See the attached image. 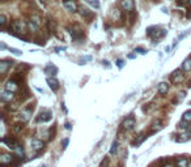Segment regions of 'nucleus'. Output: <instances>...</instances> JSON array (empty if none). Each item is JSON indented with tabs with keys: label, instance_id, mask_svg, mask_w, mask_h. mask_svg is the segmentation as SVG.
<instances>
[{
	"label": "nucleus",
	"instance_id": "obj_8",
	"mask_svg": "<svg viewBox=\"0 0 191 167\" xmlns=\"http://www.w3.org/2000/svg\"><path fill=\"white\" fill-rule=\"evenodd\" d=\"M13 161V157L11 154H3L0 157V163L1 164H7V163H11Z\"/></svg>",
	"mask_w": 191,
	"mask_h": 167
},
{
	"label": "nucleus",
	"instance_id": "obj_5",
	"mask_svg": "<svg viewBox=\"0 0 191 167\" xmlns=\"http://www.w3.org/2000/svg\"><path fill=\"white\" fill-rule=\"evenodd\" d=\"M12 99H13V91L4 90L3 94H1V101H3V102H11Z\"/></svg>",
	"mask_w": 191,
	"mask_h": 167
},
{
	"label": "nucleus",
	"instance_id": "obj_32",
	"mask_svg": "<svg viewBox=\"0 0 191 167\" xmlns=\"http://www.w3.org/2000/svg\"><path fill=\"white\" fill-rule=\"evenodd\" d=\"M123 64H124V63H123V60H117V65H118V67H119V68H122V67H123Z\"/></svg>",
	"mask_w": 191,
	"mask_h": 167
},
{
	"label": "nucleus",
	"instance_id": "obj_16",
	"mask_svg": "<svg viewBox=\"0 0 191 167\" xmlns=\"http://www.w3.org/2000/svg\"><path fill=\"white\" fill-rule=\"evenodd\" d=\"M30 115H31V112L29 111V110H25V111L21 112V119L24 121H28L29 119H30Z\"/></svg>",
	"mask_w": 191,
	"mask_h": 167
},
{
	"label": "nucleus",
	"instance_id": "obj_20",
	"mask_svg": "<svg viewBox=\"0 0 191 167\" xmlns=\"http://www.w3.org/2000/svg\"><path fill=\"white\" fill-rule=\"evenodd\" d=\"M81 16H83V17H89V20L93 17L92 13H90L88 9H85V8H83V9H81Z\"/></svg>",
	"mask_w": 191,
	"mask_h": 167
},
{
	"label": "nucleus",
	"instance_id": "obj_37",
	"mask_svg": "<svg viewBox=\"0 0 191 167\" xmlns=\"http://www.w3.org/2000/svg\"><path fill=\"white\" fill-rule=\"evenodd\" d=\"M187 86H188V87H191V80L187 82Z\"/></svg>",
	"mask_w": 191,
	"mask_h": 167
},
{
	"label": "nucleus",
	"instance_id": "obj_18",
	"mask_svg": "<svg viewBox=\"0 0 191 167\" xmlns=\"http://www.w3.org/2000/svg\"><path fill=\"white\" fill-rule=\"evenodd\" d=\"M181 77H182V71H181V69H177V71H174V72H173L172 78H173L174 81H177L178 78L181 80Z\"/></svg>",
	"mask_w": 191,
	"mask_h": 167
},
{
	"label": "nucleus",
	"instance_id": "obj_11",
	"mask_svg": "<svg viewBox=\"0 0 191 167\" xmlns=\"http://www.w3.org/2000/svg\"><path fill=\"white\" fill-rule=\"evenodd\" d=\"M45 72H46V73H49V74H53V76H55L56 72H58V69H56L55 65L49 64V65L46 67V68H45Z\"/></svg>",
	"mask_w": 191,
	"mask_h": 167
},
{
	"label": "nucleus",
	"instance_id": "obj_17",
	"mask_svg": "<svg viewBox=\"0 0 191 167\" xmlns=\"http://www.w3.org/2000/svg\"><path fill=\"white\" fill-rule=\"evenodd\" d=\"M85 1L89 4V5H92L94 9H98V8H100V1H98V0H85Z\"/></svg>",
	"mask_w": 191,
	"mask_h": 167
},
{
	"label": "nucleus",
	"instance_id": "obj_38",
	"mask_svg": "<svg viewBox=\"0 0 191 167\" xmlns=\"http://www.w3.org/2000/svg\"><path fill=\"white\" fill-rule=\"evenodd\" d=\"M165 167H173V166H172V164H166V166H165Z\"/></svg>",
	"mask_w": 191,
	"mask_h": 167
},
{
	"label": "nucleus",
	"instance_id": "obj_21",
	"mask_svg": "<svg viewBox=\"0 0 191 167\" xmlns=\"http://www.w3.org/2000/svg\"><path fill=\"white\" fill-rule=\"evenodd\" d=\"M13 150H15V152H16V154H17V155H20V157H22V155H24V149H22V146L17 145L15 149H13Z\"/></svg>",
	"mask_w": 191,
	"mask_h": 167
},
{
	"label": "nucleus",
	"instance_id": "obj_10",
	"mask_svg": "<svg viewBox=\"0 0 191 167\" xmlns=\"http://www.w3.org/2000/svg\"><path fill=\"white\" fill-rule=\"evenodd\" d=\"M31 146H33L34 150H39V149H42L43 146H45V144H43L41 140H33V141H31Z\"/></svg>",
	"mask_w": 191,
	"mask_h": 167
},
{
	"label": "nucleus",
	"instance_id": "obj_6",
	"mask_svg": "<svg viewBox=\"0 0 191 167\" xmlns=\"http://www.w3.org/2000/svg\"><path fill=\"white\" fill-rule=\"evenodd\" d=\"M17 89H19V86H17V84H16L13 80L7 81V84H5V90H9V91H16Z\"/></svg>",
	"mask_w": 191,
	"mask_h": 167
},
{
	"label": "nucleus",
	"instance_id": "obj_35",
	"mask_svg": "<svg viewBox=\"0 0 191 167\" xmlns=\"http://www.w3.org/2000/svg\"><path fill=\"white\" fill-rule=\"evenodd\" d=\"M65 129H71V124L69 123H65Z\"/></svg>",
	"mask_w": 191,
	"mask_h": 167
},
{
	"label": "nucleus",
	"instance_id": "obj_28",
	"mask_svg": "<svg viewBox=\"0 0 191 167\" xmlns=\"http://www.w3.org/2000/svg\"><path fill=\"white\" fill-rule=\"evenodd\" d=\"M9 51H11V52H13L15 55H21V54H22L20 50H16V48H9Z\"/></svg>",
	"mask_w": 191,
	"mask_h": 167
},
{
	"label": "nucleus",
	"instance_id": "obj_4",
	"mask_svg": "<svg viewBox=\"0 0 191 167\" xmlns=\"http://www.w3.org/2000/svg\"><path fill=\"white\" fill-rule=\"evenodd\" d=\"M63 5H64V8L67 11H71V12H76L77 11V5L73 0H65L64 3H63Z\"/></svg>",
	"mask_w": 191,
	"mask_h": 167
},
{
	"label": "nucleus",
	"instance_id": "obj_14",
	"mask_svg": "<svg viewBox=\"0 0 191 167\" xmlns=\"http://www.w3.org/2000/svg\"><path fill=\"white\" fill-rule=\"evenodd\" d=\"M158 93L160 94H166L168 93V84L166 82H161L158 85Z\"/></svg>",
	"mask_w": 191,
	"mask_h": 167
},
{
	"label": "nucleus",
	"instance_id": "obj_24",
	"mask_svg": "<svg viewBox=\"0 0 191 167\" xmlns=\"http://www.w3.org/2000/svg\"><path fill=\"white\" fill-rule=\"evenodd\" d=\"M28 26H29V28H30V30H33V31H35L38 28H39V26H37V25H35V24H33V22H31V21H29Z\"/></svg>",
	"mask_w": 191,
	"mask_h": 167
},
{
	"label": "nucleus",
	"instance_id": "obj_39",
	"mask_svg": "<svg viewBox=\"0 0 191 167\" xmlns=\"http://www.w3.org/2000/svg\"><path fill=\"white\" fill-rule=\"evenodd\" d=\"M188 4H190V7H191V0H188Z\"/></svg>",
	"mask_w": 191,
	"mask_h": 167
},
{
	"label": "nucleus",
	"instance_id": "obj_19",
	"mask_svg": "<svg viewBox=\"0 0 191 167\" xmlns=\"http://www.w3.org/2000/svg\"><path fill=\"white\" fill-rule=\"evenodd\" d=\"M30 21L33 22V24H35L37 26H41V19L38 17V16H34V15H33V16L30 17Z\"/></svg>",
	"mask_w": 191,
	"mask_h": 167
},
{
	"label": "nucleus",
	"instance_id": "obj_15",
	"mask_svg": "<svg viewBox=\"0 0 191 167\" xmlns=\"http://www.w3.org/2000/svg\"><path fill=\"white\" fill-rule=\"evenodd\" d=\"M182 69H183V71H190L191 69V58L190 59H186L185 62H183V64H182Z\"/></svg>",
	"mask_w": 191,
	"mask_h": 167
},
{
	"label": "nucleus",
	"instance_id": "obj_31",
	"mask_svg": "<svg viewBox=\"0 0 191 167\" xmlns=\"http://www.w3.org/2000/svg\"><path fill=\"white\" fill-rule=\"evenodd\" d=\"M179 128H182V129H186V128H187V125H186V121H185V120H183L181 124H179Z\"/></svg>",
	"mask_w": 191,
	"mask_h": 167
},
{
	"label": "nucleus",
	"instance_id": "obj_34",
	"mask_svg": "<svg viewBox=\"0 0 191 167\" xmlns=\"http://www.w3.org/2000/svg\"><path fill=\"white\" fill-rule=\"evenodd\" d=\"M92 58L90 56H85V58H83V62H86V60H90Z\"/></svg>",
	"mask_w": 191,
	"mask_h": 167
},
{
	"label": "nucleus",
	"instance_id": "obj_23",
	"mask_svg": "<svg viewBox=\"0 0 191 167\" xmlns=\"http://www.w3.org/2000/svg\"><path fill=\"white\" fill-rule=\"evenodd\" d=\"M47 25H49V29H50V30H54V29H55V22H54L53 20L50 19V17H49V21H47Z\"/></svg>",
	"mask_w": 191,
	"mask_h": 167
},
{
	"label": "nucleus",
	"instance_id": "obj_3",
	"mask_svg": "<svg viewBox=\"0 0 191 167\" xmlns=\"http://www.w3.org/2000/svg\"><path fill=\"white\" fill-rule=\"evenodd\" d=\"M134 127H135V119H134L132 116L127 118L126 120L123 121V128H124L126 131H131V129H134Z\"/></svg>",
	"mask_w": 191,
	"mask_h": 167
},
{
	"label": "nucleus",
	"instance_id": "obj_12",
	"mask_svg": "<svg viewBox=\"0 0 191 167\" xmlns=\"http://www.w3.org/2000/svg\"><path fill=\"white\" fill-rule=\"evenodd\" d=\"M51 118H53V115L50 112H46V114H41V116H38L37 121H49L51 120Z\"/></svg>",
	"mask_w": 191,
	"mask_h": 167
},
{
	"label": "nucleus",
	"instance_id": "obj_22",
	"mask_svg": "<svg viewBox=\"0 0 191 167\" xmlns=\"http://www.w3.org/2000/svg\"><path fill=\"white\" fill-rule=\"evenodd\" d=\"M182 119L185 121H191V111H186L183 114V116H182Z\"/></svg>",
	"mask_w": 191,
	"mask_h": 167
},
{
	"label": "nucleus",
	"instance_id": "obj_13",
	"mask_svg": "<svg viewBox=\"0 0 191 167\" xmlns=\"http://www.w3.org/2000/svg\"><path fill=\"white\" fill-rule=\"evenodd\" d=\"M47 82H49V86L51 87L53 90H56L59 87V84L56 80H54V78H47Z\"/></svg>",
	"mask_w": 191,
	"mask_h": 167
},
{
	"label": "nucleus",
	"instance_id": "obj_30",
	"mask_svg": "<svg viewBox=\"0 0 191 167\" xmlns=\"http://www.w3.org/2000/svg\"><path fill=\"white\" fill-rule=\"evenodd\" d=\"M178 5H185L186 3H188V0H177Z\"/></svg>",
	"mask_w": 191,
	"mask_h": 167
},
{
	"label": "nucleus",
	"instance_id": "obj_7",
	"mask_svg": "<svg viewBox=\"0 0 191 167\" xmlns=\"http://www.w3.org/2000/svg\"><path fill=\"white\" fill-rule=\"evenodd\" d=\"M190 161L187 158H178L177 159V166L178 167H190Z\"/></svg>",
	"mask_w": 191,
	"mask_h": 167
},
{
	"label": "nucleus",
	"instance_id": "obj_33",
	"mask_svg": "<svg viewBox=\"0 0 191 167\" xmlns=\"http://www.w3.org/2000/svg\"><path fill=\"white\" fill-rule=\"evenodd\" d=\"M68 141H69V140H68V139H65L64 141H63V148H67V145H68Z\"/></svg>",
	"mask_w": 191,
	"mask_h": 167
},
{
	"label": "nucleus",
	"instance_id": "obj_25",
	"mask_svg": "<svg viewBox=\"0 0 191 167\" xmlns=\"http://www.w3.org/2000/svg\"><path fill=\"white\" fill-rule=\"evenodd\" d=\"M117 146H118V142H117V141H114L113 145H111V149H110V154H114L115 150H117Z\"/></svg>",
	"mask_w": 191,
	"mask_h": 167
},
{
	"label": "nucleus",
	"instance_id": "obj_2",
	"mask_svg": "<svg viewBox=\"0 0 191 167\" xmlns=\"http://www.w3.org/2000/svg\"><path fill=\"white\" fill-rule=\"evenodd\" d=\"M25 28H26V25L22 21H15L12 24V29L17 33H25Z\"/></svg>",
	"mask_w": 191,
	"mask_h": 167
},
{
	"label": "nucleus",
	"instance_id": "obj_1",
	"mask_svg": "<svg viewBox=\"0 0 191 167\" xmlns=\"http://www.w3.org/2000/svg\"><path fill=\"white\" fill-rule=\"evenodd\" d=\"M120 7L123 11H127V12H132L134 11V0H120Z\"/></svg>",
	"mask_w": 191,
	"mask_h": 167
},
{
	"label": "nucleus",
	"instance_id": "obj_36",
	"mask_svg": "<svg viewBox=\"0 0 191 167\" xmlns=\"http://www.w3.org/2000/svg\"><path fill=\"white\" fill-rule=\"evenodd\" d=\"M39 3H41V4H43V5H45V4L47 3V0H39Z\"/></svg>",
	"mask_w": 191,
	"mask_h": 167
},
{
	"label": "nucleus",
	"instance_id": "obj_9",
	"mask_svg": "<svg viewBox=\"0 0 191 167\" xmlns=\"http://www.w3.org/2000/svg\"><path fill=\"white\" fill-rule=\"evenodd\" d=\"M11 65H12V62H7V60H3V62L0 63V72H1V73H5L7 69L9 68Z\"/></svg>",
	"mask_w": 191,
	"mask_h": 167
},
{
	"label": "nucleus",
	"instance_id": "obj_29",
	"mask_svg": "<svg viewBox=\"0 0 191 167\" xmlns=\"http://www.w3.org/2000/svg\"><path fill=\"white\" fill-rule=\"evenodd\" d=\"M186 97V93L185 91H179V94H178V101H182V99Z\"/></svg>",
	"mask_w": 191,
	"mask_h": 167
},
{
	"label": "nucleus",
	"instance_id": "obj_27",
	"mask_svg": "<svg viewBox=\"0 0 191 167\" xmlns=\"http://www.w3.org/2000/svg\"><path fill=\"white\" fill-rule=\"evenodd\" d=\"M5 22H7L5 16H4V15H0V25H5Z\"/></svg>",
	"mask_w": 191,
	"mask_h": 167
},
{
	"label": "nucleus",
	"instance_id": "obj_26",
	"mask_svg": "<svg viewBox=\"0 0 191 167\" xmlns=\"http://www.w3.org/2000/svg\"><path fill=\"white\" fill-rule=\"evenodd\" d=\"M135 52H139V54H142V55H144V54H147V51H145L144 48H142V47H138V48H135Z\"/></svg>",
	"mask_w": 191,
	"mask_h": 167
}]
</instances>
